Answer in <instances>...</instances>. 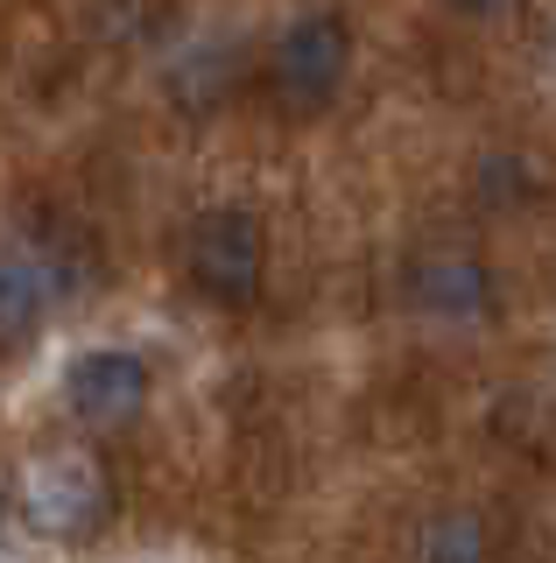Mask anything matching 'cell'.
<instances>
[{
	"label": "cell",
	"instance_id": "cell-1",
	"mask_svg": "<svg viewBox=\"0 0 556 563\" xmlns=\"http://www.w3.org/2000/svg\"><path fill=\"white\" fill-rule=\"evenodd\" d=\"M22 515L36 536L49 542H78L107 521V500H113V479L99 465L92 444H57V451H36L22 465Z\"/></svg>",
	"mask_w": 556,
	"mask_h": 563
},
{
	"label": "cell",
	"instance_id": "cell-2",
	"mask_svg": "<svg viewBox=\"0 0 556 563\" xmlns=\"http://www.w3.org/2000/svg\"><path fill=\"white\" fill-rule=\"evenodd\" d=\"M345 70H353V35H345L338 14H297V22L275 35V92L297 106V113L332 106Z\"/></svg>",
	"mask_w": 556,
	"mask_h": 563
},
{
	"label": "cell",
	"instance_id": "cell-3",
	"mask_svg": "<svg viewBox=\"0 0 556 563\" xmlns=\"http://www.w3.org/2000/svg\"><path fill=\"white\" fill-rule=\"evenodd\" d=\"M184 268L212 303H247L260 289V225L240 205H219L190 225L184 240Z\"/></svg>",
	"mask_w": 556,
	"mask_h": 563
},
{
	"label": "cell",
	"instance_id": "cell-4",
	"mask_svg": "<svg viewBox=\"0 0 556 563\" xmlns=\"http://www.w3.org/2000/svg\"><path fill=\"white\" fill-rule=\"evenodd\" d=\"M148 401V366L120 345H99V352H78L71 374H64V409H71L85 430H120L134 422Z\"/></svg>",
	"mask_w": 556,
	"mask_h": 563
},
{
	"label": "cell",
	"instance_id": "cell-5",
	"mask_svg": "<svg viewBox=\"0 0 556 563\" xmlns=\"http://www.w3.org/2000/svg\"><path fill=\"white\" fill-rule=\"evenodd\" d=\"M409 303L430 324H479V317H493V275L465 246H430L409 268Z\"/></svg>",
	"mask_w": 556,
	"mask_h": 563
},
{
	"label": "cell",
	"instance_id": "cell-6",
	"mask_svg": "<svg viewBox=\"0 0 556 563\" xmlns=\"http://www.w3.org/2000/svg\"><path fill=\"white\" fill-rule=\"evenodd\" d=\"M64 275L49 268L43 246H0V345L29 339L43 324V310L57 303Z\"/></svg>",
	"mask_w": 556,
	"mask_h": 563
},
{
	"label": "cell",
	"instance_id": "cell-7",
	"mask_svg": "<svg viewBox=\"0 0 556 563\" xmlns=\"http://www.w3.org/2000/svg\"><path fill=\"white\" fill-rule=\"evenodd\" d=\"M415 563H493V528L472 507H437L415 528Z\"/></svg>",
	"mask_w": 556,
	"mask_h": 563
},
{
	"label": "cell",
	"instance_id": "cell-8",
	"mask_svg": "<svg viewBox=\"0 0 556 563\" xmlns=\"http://www.w3.org/2000/svg\"><path fill=\"white\" fill-rule=\"evenodd\" d=\"M458 8H465V14H508L514 0H458Z\"/></svg>",
	"mask_w": 556,
	"mask_h": 563
}]
</instances>
